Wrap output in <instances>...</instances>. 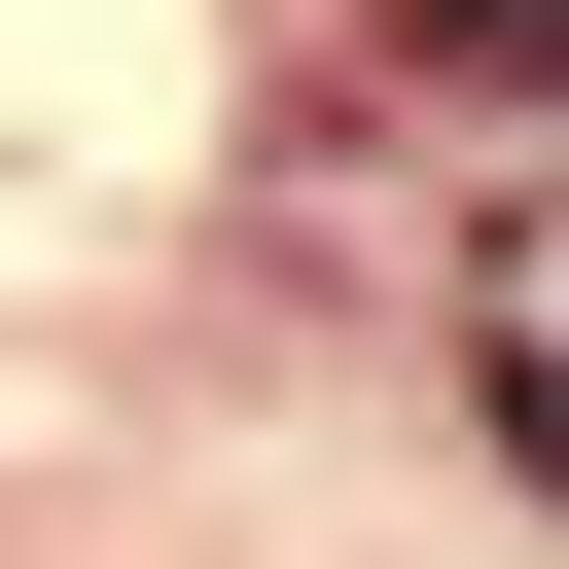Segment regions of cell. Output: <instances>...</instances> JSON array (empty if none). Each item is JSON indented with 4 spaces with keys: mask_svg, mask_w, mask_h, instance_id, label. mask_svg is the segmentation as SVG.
I'll use <instances>...</instances> for the list:
<instances>
[]
</instances>
